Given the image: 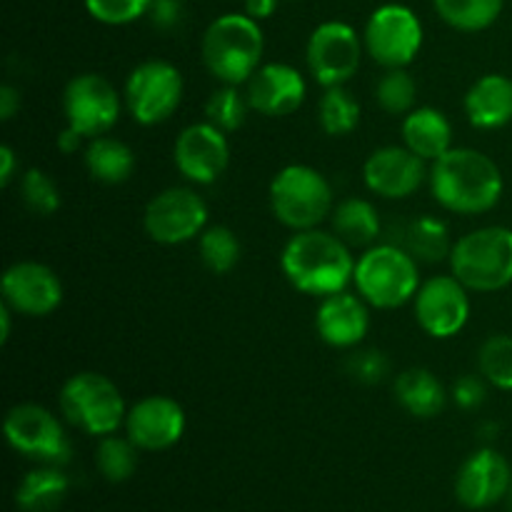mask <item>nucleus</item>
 I'll use <instances>...</instances> for the list:
<instances>
[{"instance_id": "obj_1", "label": "nucleus", "mask_w": 512, "mask_h": 512, "mask_svg": "<svg viewBox=\"0 0 512 512\" xmlns=\"http://www.w3.org/2000/svg\"><path fill=\"white\" fill-rule=\"evenodd\" d=\"M428 180L440 208L458 215L488 213L505 190L498 163L475 148H450L430 165Z\"/></svg>"}, {"instance_id": "obj_2", "label": "nucleus", "mask_w": 512, "mask_h": 512, "mask_svg": "<svg viewBox=\"0 0 512 512\" xmlns=\"http://www.w3.org/2000/svg\"><path fill=\"white\" fill-rule=\"evenodd\" d=\"M280 270L298 293L313 298L343 293L353 283L355 258L350 245L325 230H298L280 253Z\"/></svg>"}, {"instance_id": "obj_3", "label": "nucleus", "mask_w": 512, "mask_h": 512, "mask_svg": "<svg viewBox=\"0 0 512 512\" xmlns=\"http://www.w3.org/2000/svg\"><path fill=\"white\" fill-rule=\"evenodd\" d=\"M265 38L258 20L245 13H225L203 33L200 55L213 78L225 85H243L263 65Z\"/></svg>"}, {"instance_id": "obj_4", "label": "nucleus", "mask_w": 512, "mask_h": 512, "mask_svg": "<svg viewBox=\"0 0 512 512\" xmlns=\"http://www.w3.org/2000/svg\"><path fill=\"white\" fill-rule=\"evenodd\" d=\"M353 285L360 298L373 308L395 310L415 300L420 288L418 260L403 245H370L355 260Z\"/></svg>"}, {"instance_id": "obj_5", "label": "nucleus", "mask_w": 512, "mask_h": 512, "mask_svg": "<svg viewBox=\"0 0 512 512\" xmlns=\"http://www.w3.org/2000/svg\"><path fill=\"white\" fill-rule=\"evenodd\" d=\"M450 273L475 293H498L512 283V230L488 225L455 240Z\"/></svg>"}, {"instance_id": "obj_6", "label": "nucleus", "mask_w": 512, "mask_h": 512, "mask_svg": "<svg viewBox=\"0 0 512 512\" xmlns=\"http://www.w3.org/2000/svg\"><path fill=\"white\" fill-rule=\"evenodd\" d=\"M58 405L63 418L73 428L98 438L118 433L128 418V408L118 385L93 370L70 375L60 388Z\"/></svg>"}, {"instance_id": "obj_7", "label": "nucleus", "mask_w": 512, "mask_h": 512, "mask_svg": "<svg viewBox=\"0 0 512 512\" xmlns=\"http://www.w3.org/2000/svg\"><path fill=\"white\" fill-rule=\"evenodd\" d=\"M270 210L290 230H313L333 213V188L310 165H285L270 183Z\"/></svg>"}, {"instance_id": "obj_8", "label": "nucleus", "mask_w": 512, "mask_h": 512, "mask_svg": "<svg viewBox=\"0 0 512 512\" xmlns=\"http://www.w3.org/2000/svg\"><path fill=\"white\" fill-rule=\"evenodd\" d=\"M3 433L15 453L38 465L63 468L73 458V445L65 435V428L43 405L20 403L10 408L5 415Z\"/></svg>"}, {"instance_id": "obj_9", "label": "nucleus", "mask_w": 512, "mask_h": 512, "mask_svg": "<svg viewBox=\"0 0 512 512\" xmlns=\"http://www.w3.org/2000/svg\"><path fill=\"white\" fill-rule=\"evenodd\" d=\"M183 75L168 60H145L130 70L123 103L135 123L160 125L183 103Z\"/></svg>"}, {"instance_id": "obj_10", "label": "nucleus", "mask_w": 512, "mask_h": 512, "mask_svg": "<svg viewBox=\"0 0 512 512\" xmlns=\"http://www.w3.org/2000/svg\"><path fill=\"white\" fill-rule=\"evenodd\" d=\"M363 45L385 70L408 68L423 48V25L408 5H380L365 23Z\"/></svg>"}, {"instance_id": "obj_11", "label": "nucleus", "mask_w": 512, "mask_h": 512, "mask_svg": "<svg viewBox=\"0 0 512 512\" xmlns=\"http://www.w3.org/2000/svg\"><path fill=\"white\" fill-rule=\"evenodd\" d=\"M118 90L100 73H80L68 80L63 90L65 123L78 130L85 140L108 135L120 120Z\"/></svg>"}, {"instance_id": "obj_12", "label": "nucleus", "mask_w": 512, "mask_h": 512, "mask_svg": "<svg viewBox=\"0 0 512 512\" xmlns=\"http://www.w3.org/2000/svg\"><path fill=\"white\" fill-rule=\"evenodd\" d=\"M143 228L150 240L160 245H180L200 238L208 228V205L193 188L163 190L145 205Z\"/></svg>"}, {"instance_id": "obj_13", "label": "nucleus", "mask_w": 512, "mask_h": 512, "mask_svg": "<svg viewBox=\"0 0 512 512\" xmlns=\"http://www.w3.org/2000/svg\"><path fill=\"white\" fill-rule=\"evenodd\" d=\"M363 48L365 45L360 43V35L355 33L353 25L343 20H328L310 33L305 63L315 83L323 88H335L345 85L358 73Z\"/></svg>"}, {"instance_id": "obj_14", "label": "nucleus", "mask_w": 512, "mask_h": 512, "mask_svg": "<svg viewBox=\"0 0 512 512\" xmlns=\"http://www.w3.org/2000/svg\"><path fill=\"white\" fill-rule=\"evenodd\" d=\"M470 290L450 275H435L415 293V320L430 338H455L470 320Z\"/></svg>"}, {"instance_id": "obj_15", "label": "nucleus", "mask_w": 512, "mask_h": 512, "mask_svg": "<svg viewBox=\"0 0 512 512\" xmlns=\"http://www.w3.org/2000/svg\"><path fill=\"white\" fill-rule=\"evenodd\" d=\"M0 293L3 303L15 315L25 318H45L63 303V283L55 270L35 260H20L10 265L0 280Z\"/></svg>"}, {"instance_id": "obj_16", "label": "nucleus", "mask_w": 512, "mask_h": 512, "mask_svg": "<svg viewBox=\"0 0 512 512\" xmlns=\"http://www.w3.org/2000/svg\"><path fill=\"white\" fill-rule=\"evenodd\" d=\"M173 163L178 173L190 183L213 185L228 170V133L215 128L208 120L188 125L173 145Z\"/></svg>"}, {"instance_id": "obj_17", "label": "nucleus", "mask_w": 512, "mask_h": 512, "mask_svg": "<svg viewBox=\"0 0 512 512\" xmlns=\"http://www.w3.org/2000/svg\"><path fill=\"white\" fill-rule=\"evenodd\" d=\"M428 175L430 170L425 168V160L405 145H385V148L373 150L363 165L365 188L388 200L415 195Z\"/></svg>"}, {"instance_id": "obj_18", "label": "nucleus", "mask_w": 512, "mask_h": 512, "mask_svg": "<svg viewBox=\"0 0 512 512\" xmlns=\"http://www.w3.org/2000/svg\"><path fill=\"white\" fill-rule=\"evenodd\" d=\"M125 435L145 453L168 450L183 438L185 410L168 395H148L128 410Z\"/></svg>"}, {"instance_id": "obj_19", "label": "nucleus", "mask_w": 512, "mask_h": 512, "mask_svg": "<svg viewBox=\"0 0 512 512\" xmlns=\"http://www.w3.org/2000/svg\"><path fill=\"white\" fill-rule=\"evenodd\" d=\"M512 480L510 463L493 448L470 455L455 478V495L468 510H488L508 498Z\"/></svg>"}, {"instance_id": "obj_20", "label": "nucleus", "mask_w": 512, "mask_h": 512, "mask_svg": "<svg viewBox=\"0 0 512 512\" xmlns=\"http://www.w3.org/2000/svg\"><path fill=\"white\" fill-rule=\"evenodd\" d=\"M305 78L288 63H265L245 83L250 110L265 118H283L295 113L305 100Z\"/></svg>"}, {"instance_id": "obj_21", "label": "nucleus", "mask_w": 512, "mask_h": 512, "mask_svg": "<svg viewBox=\"0 0 512 512\" xmlns=\"http://www.w3.org/2000/svg\"><path fill=\"white\" fill-rule=\"evenodd\" d=\"M315 330L330 348H358L370 330L368 303L348 290L320 298L318 310H315Z\"/></svg>"}, {"instance_id": "obj_22", "label": "nucleus", "mask_w": 512, "mask_h": 512, "mask_svg": "<svg viewBox=\"0 0 512 512\" xmlns=\"http://www.w3.org/2000/svg\"><path fill=\"white\" fill-rule=\"evenodd\" d=\"M470 125L478 130H498L512 123V78L488 73L475 80L463 100Z\"/></svg>"}, {"instance_id": "obj_23", "label": "nucleus", "mask_w": 512, "mask_h": 512, "mask_svg": "<svg viewBox=\"0 0 512 512\" xmlns=\"http://www.w3.org/2000/svg\"><path fill=\"white\" fill-rule=\"evenodd\" d=\"M403 145L425 163H435L453 148V125L448 115L430 105L413 108L403 118Z\"/></svg>"}, {"instance_id": "obj_24", "label": "nucleus", "mask_w": 512, "mask_h": 512, "mask_svg": "<svg viewBox=\"0 0 512 512\" xmlns=\"http://www.w3.org/2000/svg\"><path fill=\"white\" fill-rule=\"evenodd\" d=\"M395 398L413 418H435L448 405V390L428 368H408L395 378Z\"/></svg>"}, {"instance_id": "obj_25", "label": "nucleus", "mask_w": 512, "mask_h": 512, "mask_svg": "<svg viewBox=\"0 0 512 512\" xmlns=\"http://www.w3.org/2000/svg\"><path fill=\"white\" fill-rule=\"evenodd\" d=\"M70 480L58 465H38L15 488V505L23 512H53L63 505Z\"/></svg>"}, {"instance_id": "obj_26", "label": "nucleus", "mask_w": 512, "mask_h": 512, "mask_svg": "<svg viewBox=\"0 0 512 512\" xmlns=\"http://www.w3.org/2000/svg\"><path fill=\"white\" fill-rule=\"evenodd\" d=\"M83 160L90 178L103 185L125 183L135 170V153L130 145L110 135H98L90 140Z\"/></svg>"}, {"instance_id": "obj_27", "label": "nucleus", "mask_w": 512, "mask_h": 512, "mask_svg": "<svg viewBox=\"0 0 512 512\" xmlns=\"http://www.w3.org/2000/svg\"><path fill=\"white\" fill-rule=\"evenodd\" d=\"M330 220L333 233L350 248H370L380 235L378 208L365 198H348L335 205Z\"/></svg>"}, {"instance_id": "obj_28", "label": "nucleus", "mask_w": 512, "mask_h": 512, "mask_svg": "<svg viewBox=\"0 0 512 512\" xmlns=\"http://www.w3.org/2000/svg\"><path fill=\"white\" fill-rule=\"evenodd\" d=\"M400 245L418 263H440L443 258H450V250H453L448 225L433 215H423V218H415L413 223L405 225Z\"/></svg>"}, {"instance_id": "obj_29", "label": "nucleus", "mask_w": 512, "mask_h": 512, "mask_svg": "<svg viewBox=\"0 0 512 512\" xmlns=\"http://www.w3.org/2000/svg\"><path fill=\"white\" fill-rule=\"evenodd\" d=\"M435 13L460 33H480L503 13L505 0H433Z\"/></svg>"}, {"instance_id": "obj_30", "label": "nucleus", "mask_w": 512, "mask_h": 512, "mask_svg": "<svg viewBox=\"0 0 512 512\" xmlns=\"http://www.w3.org/2000/svg\"><path fill=\"white\" fill-rule=\"evenodd\" d=\"M320 130L330 138H345L360 125V103L345 85L325 88L318 103Z\"/></svg>"}, {"instance_id": "obj_31", "label": "nucleus", "mask_w": 512, "mask_h": 512, "mask_svg": "<svg viewBox=\"0 0 512 512\" xmlns=\"http://www.w3.org/2000/svg\"><path fill=\"white\" fill-rule=\"evenodd\" d=\"M138 445L125 435H105L100 440L98 450H95V465H98L100 475L110 483H125L138 470Z\"/></svg>"}, {"instance_id": "obj_32", "label": "nucleus", "mask_w": 512, "mask_h": 512, "mask_svg": "<svg viewBox=\"0 0 512 512\" xmlns=\"http://www.w3.org/2000/svg\"><path fill=\"white\" fill-rule=\"evenodd\" d=\"M198 253L203 260L205 268L215 275H225L240 263V240L225 225H213V228H205L198 238Z\"/></svg>"}, {"instance_id": "obj_33", "label": "nucleus", "mask_w": 512, "mask_h": 512, "mask_svg": "<svg viewBox=\"0 0 512 512\" xmlns=\"http://www.w3.org/2000/svg\"><path fill=\"white\" fill-rule=\"evenodd\" d=\"M248 110V95L240 93V85L223 83L205 100V120L223 130V133H235L238 128H243Z\"/></svg>"}, {"instance_id": "obj_34", "label": "nucleus", "mask_w": 512, "mask_h": 512, "mask_svg": "<svg viewBox=\"0 0 512 512\" xmlns=\"http://www.w3.org/2000/svg\"><path fill=\"white\" fill-rule=\"evenodd\" d=\"M478 368L488 385L512 393V335H490L478 350Z\"/></svg>"}, {"instance_id": "obj_35", "label": "nucleus", "mask_w": 512, "mask_h": 512, "mask_svg": "<svg viewBox=\"0 0 512 512\" xmlns=\"http://www.w3.org/2000/svg\"><path fill=\"white\" fill-rule=\"evenodd\" d=\"M415 98H418V85L405 68L385 70L375 85V103L388 115H408L415 108Z\"/></svg>"}, {"instance_id": "obj_36", "label": "nucleus", "mask_w": 512, "mask_h": 512, "mask_svg": "<svg viewBox=\"0 0 512 512\" xmlns=\"http://www.w3.org/2000/svg\"><path fill=\"white\" fill-rule=\"evenodd\" d=\"M20 198H23L25 208L33 215H40V218H48V215H53L60 208L58 185H55V180L45 170L38 168L28 170L20 178Z\"/></svg>"}, {"instance_id": "obj_37", "label": "nucleus", "mask_w": 512, "mask_h": 512, "mask_svg": "<svg viewBox=\"0 0 512 512\" xmlns=\"http://www.w3.org/2000/svg\"><path fill=\"white\" fill-rule=\"evenodd\" d=\"M153 0H85V10L103 25H128L150 13Z\"/></svg>"}, {"instance_id": "obj_38", "label": "nucleus", "mask_w": 512, "mask_h": 512, "mask_svg": "<svg viewBox=\"0 0 512 512\" xmlns=\"http://www.w3.org/2000/svg\"><path fill=\"white\" fill-rule=\"evenodd\" d=\"M345 373L360 385H378L390 375V360L380 350H353L345 360Z\"/></svg>"}, {"instance_id": "obj_39", "label": "nucleus", "mask_w": 512, "mask_h": 512, "mask_svg": "<svg viewBox=\"0 0 512 512\" xmlns=\"http://www.w3.org/2000/svg\"><path fill=\"white\" fill-rule=\"evenodd\" d=\"M450 398L458 408L463 410H475L485 403L488 398V380L483 375H463L460 380H455L453 390H450Z\"/></svg>"}, {"instance_id": "obj_40", "label": "nucleus", "mask_w": 512, "mask_h": 512, "mask_svg": "<svg viewBox=\"0 0 512 512\" xmlns=\"http://www.w3.org/2000/svg\"><path fill=\"white\" fill-rule=\"evenodd\" d=\"M150 18H153V23L158 28H175L180 20V3L178 0H153V5H150Z\"/></svg>"}, {"instance_id": "obj_41", "label": "nucleus", "mask_w": 512, "mask_h": 512, "mask_svg": "<svg viewBox=\"0 0 512 512\" xmlns=\"http://www.w3.org/2000/svg\"><path fill=\"white\" fill-rule=\"evenodd\" d=\"M20 110V90L13 85H3L0 88V118L10 120Z\"/></svg>"}, {"instance_id": "obj_42", "label": "nucleus", "mask_w": 512, "mask_h": 512, "mask_svg": "<svg viewBox=\"0 0 512 512\" xmlns=\"http://www.w3.org/2000/svg\"><path fill=\"white\" fill-rule=\"evenodd\" d=\"M83 140L85 138L78 133V130H73L70 125H65V128L58 133V138H55V145H58L60 153L73 155V153H78L80 148H83Z\"/></svg>"}, {"instance_id": "obj_43", "label": "nucleus", "mask_w": 512, "mask_h": 512, "mask_svg": "<svg viewBox=\"0 0 512 512\" xmlns=\"http://www.w3.org/2000/svg\"><path fill=\"white\" fill-rule=\"evenodd\" d=\"M280 0H245V15L253 20H268L278 10Z\"/></svg>"}, {"instance_id": "obj_44", "label": "nucleus", "mask_w": 512, "mask_h": 512, "mask_svg": "<svg viewBox=\"0 0 512 512\" xmlns=\"http://www.w3.org/2000/svg\"><path fill=\"white\" fill-rule=\"evenodd\" d=\"M15 168H18V158H15L13 148H10V145H3V148H0V185L13 183Z\"/></svg>"}, {"instance_id": "obj_45", "label": "nucleus", "mask_w": 512, "mask_h": 512, "mask_svg": "<svg viewBox=\"0 0 512 512\" xmlns=\"http://www.w3.org/2000/svg\"><path fill=\"white\" fill-rule=\"evenodd\" d=\"M13 310L5 303H0V343H8L10 338V318H13Z\"/></svg>"}, {"instance_id": "obj_46", "label": "nucleus", "mask_w": 512, "mask_h": 512, "mask_svg": "<svg viewBox=\"0 0 512 512\" xmlns=\"http://www.w3.org/2000/svg\"><path fill=\"white\" fill-rule=\"evenodd\" d=\"M508 508L512 512V480H510V490H508Z\"/></svg>"}]
</instances>
